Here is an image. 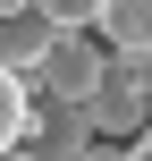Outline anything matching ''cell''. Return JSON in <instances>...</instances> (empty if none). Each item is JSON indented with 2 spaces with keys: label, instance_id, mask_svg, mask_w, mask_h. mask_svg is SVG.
Listing matches in <instances>:
<instances>
[{
  "label": "cell",
  "instance_id": "cell-6",
  "mask_svg": "<svg viewBox=\"0 0 152 161\" xmlns=\"http://www.w3.org/2000/svg\"><path fill=\"white\" fill-rule=\"evenodd\" d=\"M25 127H34V93L0 68V153H17V144H25Z\"/></svg>",
  "mask_w": 152,
  "mask_h": 161
},
{
  "label": "cell",
  "instance_id": "cell-8",
  "mask_svg": "<svg viewBox=\"0 0 152 161\" xmlns=\"http://www.w3.org/2000/svg\"><path fill=\"white\" fill-rule=\"evenodd\" d=\"M118 161H152V127H135V136L118 144Z\"/></svg>",
  "mask_w": 152,
  "mask_h": 161
},
{
  "label": "cell",
  "instance_id": "cell-9",
  "mask_svg": "<svg viewBox=\"0 0 152 161\" xmlns=\"http://www.w3.org/2000/svg\"><path fill=\"white\" fill-rule=\"evenodd\" d=\"M76 161H118V144H110V136H93V144H85Z\"/></svg>",
  "mask_w": 152,
  "mask_h": 161
},
{
  "label": "cell",
  "instance_id": "cell-4",
  "mask_svg": "<svg viewBox=\"0 0 152 161\" xmlns=\"http://www.w3.org/2000/svg\"><path fill=\"white\" fill-rule=\"evenodd\" d=\"M51 17L42 8H17V17H0V68L17 76V85H34V68H42V51H51Z\"/></svg>",
  "mask_w": 152,
  "mask_h": 161
},
{
  "label": "cell",
  "instance_id": "cell-3",
  "mask_svg": "<svg viewBox=\"0 0 152 161\" xmlns=\"http://www.w3.org/2000/svg\"><path fill=\"white\" fill-rule=\"evenodd\" d=\"M34 161H76L93 144V119H85V102H34Z\"/></svg>",
  "mask_w": 152,
  "mask_h": 161
},
{
  "label": "cell",
  "instance_id": "cell-10",
  "mask_svg": "<svg viewBox=\"0 0 152 161\" xmlns=\"http://www.w3.org/2000/svg\"><path fill=\"white\" fill-rule=\"evenodd\" d=\"M17 8H25V0H0V17H17Z\"/></svg>",
  "mask_w": 152,
  "mask_h": 161
},
{
  "label": "cell",
  "instance_id": "cell-2",
  "mask_svg": "<svg viewBox=\"0 0 152 161\" xmlns=\"http://www.w3.org/2000/svg\"><path fill=\"white\" fill-rule=\"evenodd\" d=\"M85 119H93V136L127 144L135 127H152V93H144V85H118V76H102V85L85 93Z\"/></svg>",
  "mask_w": 152,
  "mask_h": 161
},
{
  "label": "cell",
  "instance_id": "cell-5",
  "mask_svg": "<svg viewBox=\"0 0 152 161\" xmlns=\"http://www.w3.org/2000/svg\"><path fill=\"white\" fill-rule=\"evenodd\" d=\"M93 34H102V51H152V0H102Z\"/></svg>",
  "mask_w": 152,
  "mask_h": 161
},
{
  "label": "cell",
  "instance_id": "cell-1",
  "mask_svg": "<svg viewBox=\"0 0 152 161\" xmlns=\"http://www.w3.org/2000/svg\"><path fill=\"white\" fill-rule=\"evenodd\" d=\"M34 85H42V102H85L102 85V42H85V25H59L42 68H34Z\"/></svg>",
  "mask_w": 152,
  "mask_h": 161
},
{
  "label": "cell",
  "instance_id": "cell-7",
  "mask_svg": "<svg viewBox=\"0 0 152 161\" xmlns=\"http://www.w3.org/2000/svg\"><path fill=\"white\" fill-rule=\"evenodd\" d=\"M25 8H42L51 25H93V8H102V0H25Z\"/></svg>",
  "mask_w": 152,
  "mask_h": 161
}]
</instances>
